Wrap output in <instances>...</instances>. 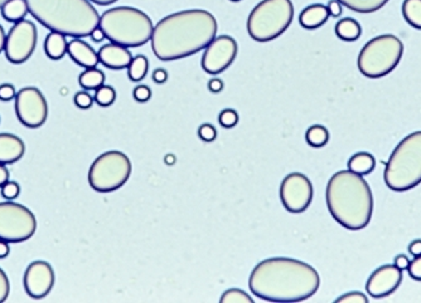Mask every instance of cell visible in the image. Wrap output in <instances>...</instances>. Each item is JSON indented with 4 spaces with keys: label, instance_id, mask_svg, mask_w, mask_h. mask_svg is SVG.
Masks as SVG:
<instances>
[{
    "label": "cell",
    "instance_id": "10",
    "mask_svg": "<svg viewBox=\"0 0 421 303\" xmlns=\"http://www.w3.org/2000/svg\"><path fill=\"white\" fill-rule=\"evenodd\" d=\"M35 231L37 219L33 211L14 202L0 203V239L22 243L33 237Z\"/></svg>",
    "mask_w": 421,
    "mask_h": 303
},
{
    "label": "cell",
    "instance_id": "13",
    "mask_svg": "<svg viewBox=\"0 0 421 303\" xmlns=\"http://www.w3.org/2000/svg\"><path fill=\"white\" fill-rule=\"evenodd\" d=\"M280 199L289 213L299 214L307 211L313 200V185L301 172L289 174L280 185Z\"/></svg>",
    "mask_w": 421,
    "mask_h": 303
},
{
    "label": "cell",
    "instance_id": "47",
    "mask_svg": "<svg viewBox=\"0 0 421 303\" xmlns=\"http://www.w3.org/2000/svg\"><path fill=\"white\" fill-rule=\"evenodd\" d=\"M9 178H10V174H9L7 166L0 164V188L9 181Z\"/></svg>",
    "mask_w": 421,
    "mask_h": 303
},
{
    "label": "cell",
    "instance_id": "31",
    "mask_svg": "<svg viewBox=\"0 0 421 303\" xmlns=\"http://www.w3.org/2000/svg\"><path fill=\"white\" fill-rule=\"evenodd\" d=\"M115 99H116V92L111 86L104 85L100 88H97L96 93H95V101L101 107H109V106L113 105Z\"/></svg>",
    "mask_w": 421,
    "mask_h": 303
},
{
    "label": "cell",
    "instance_id": "51",
    "mask_svg": "<svg viewBox=\"0 0 421 303\" xmlns=\"http://www.w3.org/2000/svg\"><path fill=\"white\" fill-rule=\"evenodd\" d=\"M166 163L168 165H173L175 163V158H174L173 155H168V156H166Z\"/></svg>",
    "mask_w": 421,
    "mask_h": 303
},
{
    "label": "cell",
    "instance_id": "17",
    "mask_svg": "<svg viewBox=\"0 0 421 303\" xmlns=\"http://www.w3.org/2000/svg\"><path fill=\"white\" fill-rule=\"evenodd\" d=\"M101 65L110 68V69H125L133 60V54L127 49V47L116 44V43H109L100 48L97 52Z\"/></svg>",
    "mask_w": 421,
    "mask_h": 303
},
{
    "label": "cell",
    "instance_id": "19",
    "mask_svg": "<svg viewBox=\"0 0 421 303\" xmlns=\"http://www.w3.org/2000/svg\"><path fill=\"white\" fill-rule=\"evenodd\" d=\"M26 144L13 133H0V164H14L23 158Z\"/></svg>",
    "mask_w": 421,
    "mask_h": 303
},
{
    "label": "cell",
    "instance_id": "48",
    "mask_svg": "<svg viewBox=\"0 0 421 303\" xmlns=\"http://www.w3.org/2000/svg\"><path fill=\"white\" fill-rule=\"evenodd\" d=\"M10 253V247H9V242L7 240H3L0 239V259L3 258H7Z\"/></svg>",
    "mask_w": 421,
    "mask_h": 303
},
{
    "label": "cell",
    "instance_id": "38",
    "mask_svg": "<svg viewBox=\"0 0 421 303\" xmlns=\"http://www.w3.org/2000/svg\"><path fill=\"white\" fill-rule=\"evenodd\" d=\"M408 275L414 281L421 282V256L415 257L413 261H410L408 267Z\"/></svg>",
    "mask_w": 421,
    "mask_h": 303
},
{
    "label": "cell",
    "instance_id": "2",
    "mask_svg": "<svg viewBox=\"0 0 421 303\" xmlns=\"http://www.w3.org/2000/svg\"><path fill=\"white\" fill-rule=\"evenodd\" d=\"M217 31V20L207 10H182L154 26L152 48L157 58L164 62L182 60L206 49Z\"/></svg>",
    "mask_w": 421,
    "mask_h": 303
},
{
    "label": "cell",
    "instance_id": "6",
    "mask_svg": "<svg viewBox=\"0 0 421 303\" xmlns=\"http://www.w3.org/2000/svg\"><path fill=\"white\" fill-rule=\"evenodd\" d=\"M391 190L408 191L421 184V131L410 133L396 146L383 174Z\"/></svg>",
    "mask_w": 421,
    "mask_h": 303
},
{
    "label": "cell",
    "instance_id": "41",
    "mask_svg": "<svg viewBox=\"0 0 421 303\" xmlns=\"http://www.w3.org/2000/svg\"><path fill=\"white\" fill-rule=\"evenodd\" d=\"M328 12H329V15H332V17H335V18H338L340 15H341L342 12V4L338 1V0H331L329 3H328Z\"/></svg>",
    "mask_w": 421,
    "mask_h": 303
},
{
    "label": "cell",
    "instance_id": "30",
    "mask_svg": "<svg viewBox=\"0 0 421 303\" xmlns=\"http://www.w3.org/2000/svg\"><path fill=\"white\" fill-rule=\"evenodd\" d=\"M221 303H254V300L246 292L239 288L228 290L220 298Z\"/></svg>",
    "mask_w": 421,
    "mask_h": 303
},
{
    "label": "cell",
    "instance_id": "16",
    "mask_svg": "<svg viewBox=\"0 0 421 303\" xmlns=\"http://www.w3.org/2000/svg\"><path fill=\"white\" fill-rule=\"evenodd\" d=\"M402 282V270L395 264H386L374 270L368 278L366 290L374 298H383L392 295Z\"/></svg>",
    "mask_w": 421,
    "mask_h": 303
},
{
    "label": "cell",
    "instance_id": "23",
    "mask_svg": "<svg viewBox=\"0 0 421 303\" xmlns=\"http://www.w3.org/2000/svg\"><path fill=\"white\" fill-rule=\"evenodd\" d=\"M335 34L344 42H354L361 37V24L354 18H344L337 23Z\"/></svg>",
    "mask_w": 421,
    "mask_h": 303
},
{
    "label": "cell",
    "instance_id": "18",
    "mask_svg": "<svg viewBox=\"0 0 421 303\" xmlns=\"http://www.w3.org/2000/svg\"><path fill=\"white\" fill-rule=\"evenodd\" d=\"M67 53L76 65L84 68H95L100 63L97 52L80 38H74L68 42Z\"/></svg>",
    "mask_w": 421,
    "mask_h": 303
},
{
    "label": "cell",
    "instance_id": "34",
    "mask_svg": "<svg viewBox=\"0 0 421 303\" xmlns=\"http://www.w3.org/2000/svg\"><path fill=\"white\" fill-rule=\"evenodd\" d=\"M74 105L77 106L81 110H88L93 104H94V99L90 93L86 91H81L74 95Z\"/></svg>",
    "mask_w": 421,
    "mask_h": 303
},
{
    "label": "cell",
    "instance_id": "35",
    "mask_svg": "<svg viewBox=\"0 0 421 303\" xmlns=\"http://www.w3.org/2000/svg\"><path fill=\"white\" fill-rule=\"evenodd\" d=\"M335 303H368V298L361 292H348L338 297Z\"/></svg>",
    "mask_w": 421,
    "mask_h": 303
},
{
    "label": "cell",
    "instance_id": "28",
    "mask_svg": "<svg viewBox=\"0 0 421 303\" xmlns=\"http://www.w3.org/2000/svg\"><path fill=\"white\" fill-rule=\"evenodd\" d=\"M148 69H149V60L145 56L139 54L136 56L127 67V76L133 82H141L145 79Z\"/></svg>",
    "mask_w": 421,
    "mask_h": 303
},
{
    "label": "cell",
    "instance_id": "4",
    "mask_svg": "<svg viewBox=\"0 0 421 303\" xmlns=\"http://www.w3.org/2000/svg\"><path fill=\"white\" fill-rule=\"evenodd\" d=\"M34 19L51 32L84 38L100 24V15L90 0H26Z\"/></svg>",
    "mask_w": 421,
    "mask_h": 303
},
{
    "label": "cell",
    "instance_id": "45",
    "mask_svg": "<svg viewBox=\"0 0 421 303\" xmlns=\"http://www.w3.org/2000/svg\"><path fill=\"white\" fill-rule=\"evenodd\" d=\"M408 252H410L414 257L421 256V239H416L413 243L410 244V245H408Z\"/></svg>",
    "mask_w": 421,
    "mask_h": 303
},
{
    "label": "cell",
    "instance_id": "33",
    "mask_svg": "<svg viewBox=\"0 0 421 303\" xmlns=\"http://www.w3.org/2000/svg\"><path fill=\"white\" fill-rule=\"evenodd\" d=\"M20 194V186L15 181H7L1 186V195L7 200H14L18 198Z\"/></svg>",
    "mask_w": 421,
    "mask_h": 303
},
{
    "label": "cell",
    "instance_id": "22",
    "mask_svg": "<svg viewBox=\"0 0 421 303\" xmlns=\"http://www.w3.org/2000/svg\"><path fill=\"white\" fill-rule=\"evenodd\" d=\"M374 166H376V160L368 152H358L348 160V170L362 177L374 172Z\"/></svg>",
    "mask_w": 421,
    "mask_h": 303
},
{
    "label": "cell",
    "instance_id": "26",
    "mask_svg": "<svg viewBox=\"0 0 421 303\" xmlns=\"http://www.w3.org/2000/svg\"><path fill=\"white\" fill-rule=\"evenodd\" d=\"M79 83L85 91L97 90L105 83V74L100 69L95 68H86L85 72H82L79 77Z\"/></svg>",
    "mask_w": 421,
    "mask_h": 303
},
{
    "label": "cell",
    "instance_id": "20",
    "mask_svg": "<svg viewBox=\"0 0 421 303\" xmlns=\"http://www.w3.org/2000/svg\"><path fill=\"white\" fill-rule=\"evenodd\" d=\"M329 17L331 15H329L327 7H324L323 4H313V6L305 8L301 12L299 23L305 29H317L323 24H326Z\"/></svg>",
    "mask_w": 421,
    "mask_h": 303
},
{
    "label": "cell",
    "instance_id": "1",
    "mask_svg": "<svg viewBox=\"0 0 421 303\" xmlns=\"http://www.w3.org/2000/svg\"><path fill=\"white\" fill-rule=\"evenodd\" d=\"M319 286L321 276L315 267L293 258L265 259L248 279L250 290L268 302H303L315 296Z\"/></svg>",
    "mask_w": 421,
    "mask_h": 303
},
{
    "label": "cell",
    "instance_id": "27",
    "mask_svg": "<svg viewBox=\"0 0 421 303\" xmlns=\"http://www.w3.org/2000/svg\"><path fill=\"white\" fill-rule=\"evenodd\" d=\"M402 15L408 24L421 31V0H404Z\"/></svg>",
    "mask_w": 421,
    "mask_h": 303
},
{
    "label": "cell",
    "instance_id": "40",
    "mask_svg": "<svg viewBox=\"0 0 421 303\" xmlns=\"http://www.w3.org/2000/svg\"><path fill=\"white\" fill-rule=\"evenodd\" d=\"M15 96H17V91L13 85L4 83L0 86V99L1 101H10V99H15Z\"/></svg>",
    "mask_w": 421,
    "mask_h": 303
},
{
    "label": "cell",
    "instance_id": "8",
    "mask_svg": "<svg viewBox=\"0 0 421 303\" xmlns=\"http://www.w3.org/2000/svg\"><path fill=\"white\" fill-rule=\"evenodd\" d=\"M404 53L402 40L392 34L368 40L358 54V69L367 79H381L399 66Z\"/></svg>",
    "mask_w": 421,
    "mask_h": 303
},
{
    "label": "cell",
    "instance_id": "12",
    "mask_svg": "<svg viewBox=\"0 0 421 303\" xmlns=\"http://www.w3.org/2000/svg\"><path fill=\"white\" fill-rule=\"evenodd\" d=\"M15 113L29 129H38L48 119L47 99L37 87H24L15 96Z\"/></svg>",
    "mask_w": 421,
    "mask_h": 303
},
{
    "label": "cell",
    "instance_id": "21",
    "mask_svg": "<svg viewBox=\"0 0 421 303\" xmlns=\"http://www.w3.org/2000/svg\"><path fill=\"white\" fill-rule=\"evenodd\" d=\"M68 42L65 34L58 32H51L45 40V52L48 58L60 60L67 53Z\"/></svg>",
    "mask_w": 421,
    "mask_h": 303
},
{
    "label": "cell",
    "instance_id": "44",
    "mask_svg": "<svg viewBox=\"0 0 421 303\" xmlns=\"http://www.w3.org/2000/svg\"><path fill=\"white\" fill-rule=\"evenodd\" d=\"M208 88H209L211 92H221V91L223 90V82H222L220 79H211V81L208 82Z\"/></svg>",
    "mask_w": 421,
    "mask_h": 303
},
{
    "label": "cell",
    "instance_id": "25",
    "mask_svg": "<svg viewBox=\"0 0 421 303\" xmlns=\"http://www.w3.org/2000/svg\"><path fill=\"white\" fill-rule=\"evenodd\" d=\"M342 6L357 13H374L386 6L388 0H338Z\"/></svg>",
    "mask_w": 421,
    "mask_h": 303
},
{
    "label": "cell",
    "instance_id": "42",
    "mask_svg": "<svg viewBox=\"0 0 421 303\" xmlns=\"http://www.w3.org/2000/svg\"><path fill=\"white\" fill-rule=\"evenodd\" d=\"M168 79V72L163 68H157L153 72V81L158 85L166 83Z\"/></svg>",
    "mask_w": 421,
    "mask_h": 303
},
{
    "label": "cell",
    "instance_id": "39",
    "mask_svg": "<svg viewBox=\"0 0 421 303\" xmlns=\"http://www.w3.org/2000/svg\"><path fill=\"white\" fill-rule=\"evenodd\" d=\"M133 97L138 102H147L152 97V90L149 87L145 86V85L135 87Z\"/></svg>",
    "mask_w": 421,
    "mask_h": 303
},
{
    "label": "cell",
    "instance_id": "52",
    "mask_svg": "<svg viewBox=\"0 0 421 303\" xmlns=\"http://www.w3.org/2000/svg\"><path fill=\"white\" fill-rule=\"evenodd\" d=\"M8 0H0V8L3 7L6 3H7Z\"/></svg>",
    "mask_w": 421,
    "mask_h": 303
},
{
    "label": "cell",
    "instance_id": "5",
    "mask_svg": "<svg viewBox=\"0 0 421 303\" xmlns=\"http://www.w3.org/2000/svg\"><path fill=\"white\" fill-rule=\"evenodd\" d=\"M99 26L111 43L127 48L147 44L154 31L150 17L133 7L109 9L101 15Z\"/></svg>",
    "mask_w": 421,
    "mask_h": 303
},
{
    "label": "cell",
    "instance_id": "36",
    "mask_svg": "<svg viewBox=\"0 0 421 303\" xmlns=\"http://www.w3.org/2000/svg\"><path fill=\"white\" fill-rule=\"evenodd\" d=\"M10 293V284L7 273L0 268V303L6 302Z\"/></svg>",
    "mask_w": 421,
    "mask_h": 303
},
{
    "label": "cell",
    "instance_id": "24",
    "mask_svg": "<svg viewBox=\"0 0 421 303\" xmlns=\"http://www.w3.org/2000/svg\"><path fill=\"white\" fill-rule=\"evenodd\" d=\"M4 19L12 23H18L24 19L29 13L26 0H8L7 3L0 8Z\"/></svg>",
    "mask_w": 421,
    "mask_h": 303
},
{
    "label": "cell",
    "instance_id": "29",
    "mask_svg": "<svg viewBox=\"0 0 421 303\" xmlns=\"http://www.w3.org/2000/svg\"><path fill=\"white\" fill-rule=\"evenodd\" d=\"M305 140H307L308 145L319 149V147L327 145L328 141H329V131L324 126H312L308 129Z\"/></svg>",
    "mask_w": 421,
    "mask_h": 303
},
{
    "label": "cell",
    "instance_id": "7",
    "mask_svg": "<svg viewBox=\"0 0 421 303\" xmlns=\"http://www.w3.org/2000/svg\"><path fill=\"white\" fill-rule=\"evenodd\" d=\"M293 18L292 0H262L248 15V32L256 42H270L287 31Z\"/></svg>",
    "mask_w": 421,
    "mask_h": 303
},
{
    "label": "cell",
    "instance_id": "32",
    "mask_svg": "<svg viewBox=\"0 0 421 303\" xmlns=\"http://www.w3.org/2000/svg\"><path fill=\"white\" fill-rule=\"evenodd\" d=\"M219 121H220V125L222 127L232 129L239 122V113H236L232 108H226L220 113Z\"/></svg>",
    "mask_w": 421,
    "mask_h": 303
},
{
    "label": "cell",
    "instance_id": "50",
    "mask_svg": "<svg viewBox=\"0 0 421 303\" xmlns=\"http://www.w3.org/2000/svg\"><path fill=\"white\" fill-rule=\"evenodd\" d=\"M90 1H93V3L97 4V6H110V4L116 3L118 0H90Z\"/></svg>",
    "mask_w": 421,
    "mask_h": 303
},
{
    "label": "cell",
    "instance_id": "15",
    "mask_svg": "<svg viewBox=\"0 0 421 303\" xmlns=\"http://www.w3.org/2000/svg\"><path fill=\"white\" fill-rule=\"evenodd\" d=\"M56 281L52 265L46 261H34L24 273V290L29 297L40 300L49 295Z\"/></svg>",
    "mask_w": 421,
    "mask_h": 303
},
{
    "label": "cell",
    "instance_id": "49",
    "mask_svg": "<svg viewBox=\"0 0 421 303\" xmlns=\"http://www.w3.org/2000/svg\"><path fill=\"white\" fill-rule=\"evenodd\" d=\"M6 42H7V34H6L4 28L0 26V53L4 51V48H6Z\"/></svg>",
    "mask_w": 421,
    "mask_h": 303
},
{
    "label": "cell",
    "instance_id": "9",
    "mask_svg": "<svg viewBox=\"0 0 421 303\" xmlns=\"http://www.w3.org/2000/svg\"><path fill=\"white\" fill-rule=\"evenodd\" d=\"M132 163L124 152H107L95 160L88 172V184L99 193H111L127 184Z\"/></svg>",
    "mask_w": 421,
    "mask_h": 303
},
{
    "label": "cell",
    "instance_id": "14",
    "mask_svg": "<svg viewBox=\"0 0 421 303\" xmlns=\"http://www.w3.org/2000/svg\"><path fill=\"white\" fill-rule=\"evenodd\" d=\"M237 42L230 35L216 37L208 44L202 57V68L208 74H219L234 63L237 56Z\"/></svg>",
    "mask_w": 421,
    "mask_h": 303
},
{
    "label": "cell",
    "instance_id": "46",
    "mask_svg": "<svg viewBox=\"0 0 421 303\" xmlns=\"http://www.w3.org/2000/svg\"><path fill=\"white\" fill-rule=\"evenodd\" d=\"M90 37H91V40L96 42V43H100L102 40L106 38V35L104 33V31L101 29L100 26H97L96 29L93 31V33L90 34Z\"/></svg>",
    "mask_w": 421,
    "mask_h": 303
},
{
    "label": "cell",
    "instance_id": "43",
    "mask_svg": "<svg viewBox=\"0 0 421 303\" xmlns=\"http://www.w3.org/2000/svg\"><path fill=\"white\" fill-rule=\"evenodd\" d=\"M395 267H397L400 270H408V264H410V261H408V258L406 256H404V254H399L397 257L395 258Z\"/></svg>",
    "mask_w": 421,
    "mask_h": 303
},
{
    "label": "cell",
    "instance_id": "3",
    "mask_svg": "<svg viewBox=\"0 0 421 303\" xmlns=\"http://www.w3.org/2000/svg\"><path fill=\"white\" fill-rule=\"evenodd\" d=\"M328 209L335 222L348 231L366 228L374 213V195L362 175L351 170L335 172L327 185Z\"/></svg>",
    "mask_w": 421,
    "mask_h": 303
},
{
    "label": "cell",
    "instance_id": "37",
    "mask_svg": "<svg viewBox=\"0 0 421 303\" xmlns=\"http://www.w3.org/2000/svg\"><path fill=\"white\" fill-rule=\"evenodd\" d=\"M198 136L206 142H212L217 138V131H216L214 126L205 124V125L200 126Z\"/></svg>",
    "mask_w": 421,
    "mask_h": 303
},
{
    "label": "cell",
    "instance_id": "53",
    "mask_svg": "<svg viewBox=\"0 0 421 303\" xmlns=\"http://www.w3.org/2000/svg\"><path fill=\"white\" fill-rule=\"evenodd\" d=\"M231 1H241V0H231Z\"/></svg>",
    "mask_w": 421,
    "mask_h": 303
},
{
    "label": "cell",
    "instance_id": "11",
    "mask_svg": "<svg viewBox=\"0 0 421 303\" xmlns=\"http://www.w3.org/2000/svg\"><path fill=\"white\" fill-rule=\"evenodd\" d=\"M38 32L37 26L31 20L23 19L15 23L7 34L6 42V57L14 65L27 62L37 47Z\"/></svg>",
    "mask_w": 421,
    "mask_h": 303
}]
</instances>
